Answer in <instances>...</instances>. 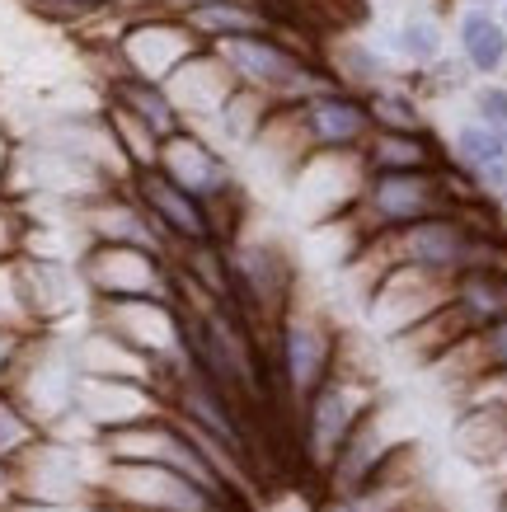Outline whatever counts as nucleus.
I'll list each match as a JSON object with an SVG mask.
<instances>
[{
    "mask_svg": "<svg viewBox=\"0 0 507 512\" xmlns=\"http://www.w3.org/2000/svg\"><path fill=\"white\" fill-rule=\"evenodd\" d=\"M479 268H507V245L489 226H479L470 212H442L418 226L390 231L353 254V273L362 278V296L385 273H423V278L456 282Z\"/></svg>",
    "mask_w": 507,
    "mask_h": 512,
    "instance_id": "1",
    "label": "nucleus"
},
{
    "mask_svg": "<svg viewBox=\"0 0 507 512\" xmlns=\"http://www.w3.org/2000/svg\"><path fill=\"white\" fill-rule=\"evenodd\" d=\"M465 202L456 198L451 188V170H418V174H367L362 184V198L353 202V212L324 231H348V245L353 254L371 240H381L390 231H404V226H418L428 217H442V212H461Z\"/></svg>",
    "mask_w": 507,
    "mask_h": 512,
    "instance_id": "2",
    "label": "nucleus"
},
{
    "mask_svg": "<svg viewBox=\"0 0 507 512\" xmlns=\"http://www.w3.org/2000/svg\"><path fill=\"white\" fill-rule=\"evenodd\" d=\"M376 404H381L376 376L357 372L353 357H348V339H343V353H338V367L329 372V381L301 404V451H306V466L315 475L329 470L338 447L353 437V428L367 419Z\"/></svg>",
    "mask_w": 507,
    "mask_h": 512,
    "instance_id": "3",
    "label": "nucleus"
},
{
    "mask_svg": "<svg viewBox=\"0 0 507 512\" xmlns=\"http://www.w3.org/2000/svg\"><path fill=\"white\" fill-rule=\"evenodd\" d=\"M76 390H80L76 334H71V329L29 334L5 395H15L19 409H24L43 433H52L57 423H66L76 414Z\"/></svg>",
    "mask_w": 507,
    "mask_h": 512,
    "instance_id": "4",
    "label": "nucleus"
},
{
    "mask_svg": "<svg viewBox=\"0 0 507 512\" xmlns=\"http://www.w3.org/2000/svg\"><path fill=\"white\" fill-rule=\"evenodd\" d=\"M99 470H104V461H99L94 447L43 433L10 466V475H15L19 503H33V508H94L99 503Z\"/></svg>",
    "mask_w": 507,
    "mask_h": 512,
    "instance_id": "5",
    "label": "nucleus"
},
{
    "mask_svg": "<svg viewBox=\"0 0 507 512\" xmlns=\"http://www.w3.org/2000/svg\"><path fill=\"white\" fill-rule=\"evenodd\" d=\"M155 170L165 174L174 188H184L188 198H198L207 212H212V226H216V240L231 245L235 240V221L245 212V198H240V174L235 165L212 141L202 137L198 127H184L160 146V165Z\"/></svg>",
    "mask_w": 507,
    "mask_h": 512,
    "instance_id": "6",
    "label": "nucleus"
},
{
    "mask_svg": "<svg viewBox=\"0 0 507 512\" xmlns=\"http://www.w3.org/2000/svg\"><path fill=\"white\" fill-rule=\"evenodd\" d=\"M338 353H343V334L324 311H306V306L292 301V311L273 325L277 376H282V390L296 404H306L329 381V372L338 367Z\"/></svg>",
    "mask_w": 507,
    "mask_h": 512,
    "instance_id": "7",
    "label": "nucleus"
},
{
    "mask_svg": "<svg viewBox=\"0 0 507 512\" xmlns=\"http://www.w3.org/2000/svg\"><path fill=\"white\" fill-rule=\"evenodd\" d=\"M76 268L90 301H174L179 296L174 259L151 254V249L85 245Z\"/></svg>",
    "mask_w": 507,
    "mask_h": 512,
    "instance_id": "8",
    "label": "nucleus"
},
{
    "mask_svg": "<svg viewBox=\"0 0 507 512\" xmlns=\"http://www.w3.org/2000/svg\"><path fill=\"white\" fill-rule=\"evenodd\" d=\"M202 43L188 33L179 15H141L123 19V29L113 38V76L108 80H146V85H165L188 57H198Z\"/></svg>",
    "mask_w": 507,
    "mask_h": 512,
    "instance_id": "9",
    "label": "nucleus"
},
{
    "mask_svg": "<svg viewBox=\"0 0 507 512\" xmlns=\"http://www.w3.org/2000/svg\"><path fill=\"white\" fill-rule=\"evenodd\" d=\"M362 184H367L362 151H348V156H310L287 179V193H292L296 217L324 231V226H334L353 212V202L362 198Z\"/></svg>",
    "mask_w": 507,
    "mask_h": 512,
    "instance_id": "10",
    "label": "nucleus"
},
{
    "mask_svg": "<svg viewBox=\"0 0 507 512\" xmlns=\"http://www.w3.org/2000/svg\"><path fill=\"white\" fill-rule=\"evenodd\" d=\"M292 113L310 156H348V151H362L371 137L367 99L343 90V85L310 94L306 104H292Z\"/></svg>",
    "mask_w": 507,
    "mask_h": 512,
    "instance_id": "11",
    "label": "nucleus"
},
{
    "mask_svg": "<svg viewBox=\"0 0 507 512\" xmlns=\"http://www.w3.org/2000/svg\"><path fill=\"white\" fill-rule=\"evenodd\" d=\"M404 447V437L390 428V404H376L367 419L353 428V437L338 447V456L329 461V470L320 475V484H324V494H334V498H343V494H362L376 475L385 470V461L395 456V451Z\"/></svg>",
    "mask_w": 507,
    "mask_h": 512,
    "instance_id": "12",
    "label": "nucleus"
},
{
    "mask_svg": "<svg viewBox=\"0 0 507 512\" xmlns=\"http://www.w3.org/2000/svg\"><path fill=\"white\" fill-rule=\"evenodd\" d=\"M76 226L85 235V245H127V249H151V254H165L174 259V249L169 240L160 235L151 217H146V207L132 198V188H108L99 198L80 202L76 207Z\"/></svg>",
    "mask_w": 507,
    "mask_h": 512,
    "instance_id": "13",
    "label": "nucleus"
},
{
    "mask_svg": "<svg viewBox=\"0 0 507 512\" xmlns=\"http://www.w3.org/2000/svg\"><path fill=\"white\" fill-rule=\"evenodd\" d=\"M132 198L146 207V217L160 226V235L169 240V249H193V245H221L216 240V226H212V212L202 207L198 198H188L184 188H174L160 170H146V174H132L127 179Z\"/></svg>",
    "mask_w": 507,
    "mask_h": 512,
    "instance_id": "14",
    "label": "nucleus"
},
{
    "mask_svg": "<svg viewBox=\"0 0 507 512\" xmlns=\"http://www.w3.org/2000/svg\"><path fill=\"white\" fill-rule=\"evenodd\" d=\"M19 278H24V296H29V311L38 329H66L71 320H90L94 301L85 292V282H80L76 264L19 254Z\"/></svg>",
    "mask_w": 507,
    "mask_h": 512,
    "instance_id": "15",
    "label": "nucleus"
},
{
    "mask_svg": "<svg viewBox=\"0 0 507 512\" xmlns=\"http://www.w3.org/2000/svg\"><path fill=\"white\" fill-rule=\"evenodd\" d=\"M235 90H240V85H235V76L216 62L207 47H202L198 57H188V62L165 80V94L174 99V109H179L184 127L212 123L216 113H221V104H226Z\"/></svg>",
    "mask_w": 507,
    "mask_h": 512,
    "instance_id": "16",
    "label": "nucleus"
},
{
    "mask_svg": "<svg viewBox=\"0 0 507 512\" xmlns=\"http://www.w3.org/2000/svg\"><path fill=\"white\" fill-rule=\"evenodd\" d=\"M451 165L479 198L507 202V141L489 132L484 123H461L451 137Z\"/></svg>",
    "mask_w": 507,
    "mask_h": 512,
    "instance_id": "17",
    "label": "nucleus"
},
{
    "mask_svg": "<svg viewBox=\"0 0 507 512\" xmlns=\"http://www.w3.org/2000/svg\"><path fill=\"white\" fill-rule=\"evenodd\" d=\"M428 372L437 376L451 395L470 390L475 381H484V376L507 372V320H498V325L479 329V334H470L465 343H456L451 353H442L432 362Z\"/></svg>",
    "mask_w": 507,
    "mask_h": 512,
    "instance_id": "18",
    "label": "nucleus"
},
{
    "mask_svg": "<svg viewBox=\"0 0 507 512\" xmlns=\"http://www.w3.org/2000/svg\"><path fill=\"white\" fill-rule=\"evenodd\" d=\"M362 165L367 174H418V170H442L437 141L428 132H371L362 146Z\"/></svg>",
    "mask_w": 507,
    "mask_h": 512,
    "instance_id": "19",
    "label": "nucleus"
},
{
    "mask_svg": "<svg viewBox=\"0 0 507 512\" xmlns=\"http://www.w3.org/2000/svg\"><path fill=\"white\" fill-rule=\"evenodd\" d=\"M104 104H118L123 113H132L141 127H151L160 141H169L174 132H184V118L174 109V99L165 94V85H146V80H108L104 85Z\"/></svg>",
    "mask_w": 507,
    "mask_h": 512,
    "instance_id": "20",
    "label": "nucleus"
},
{
    "mask_svg": "<svg viewBox=\"0 0 507 512\" xmlns=\"http://www.w3.org/2000/svg\"><path fill=\"white\" fill-rule=\"evenodd\" d=\"M179 19L202 47L221 43V38H245V33H273V19L263 15L254 0H212V5H198Z\"/></svg>",
    "mask_w": 507,
    "mask_h": 512,
    "instance_id": "21",
    "label": "nucleus"
},
{
    "mask_svg": "<svg viewBox=\"0 0 507 512\" xmlns=\"http://www.w3.org/2000/svg\"><path fill=\"white\" fill-rule=\"evenodd\" d=\"M461 62L475 76H498L507 66V29L489 10H465L461 15Z\"/></svg>",
    "mask_w": 507,
    "mask_h": 512,
    "instance_id": "22",
    "label": "nucleus"
},
{
    "mask_svg": "<svg viewBox=\"0 0 507 512\" xmlns=\"http://www.w3.org/2000/svg\"><path fill=\"white\" fill-rule=\"evenodd\" d=\"M104 123L108 132H113V146H118V156L127 160V170L132 174H146L160 165V146L165 141L155 137L151 127H141L132 113H123L118 104H104Z\"/></svg>",
    "mask_w": 507,
    "mask_h": 512,
    "instance_id": "23",
    "label": "nucleus"
},
{
    "mask_svg": "<svg viewBox=\"0 0 507 512\" xmlns=\"http://www.w3.org/2000/svg\"><path fill=\"white\" fill-rule=\"evenodd\" d=\"M277 113V104L268 99V94L259 90H235L226 104H221V113H216L212 123L221 127V137L235 141V146H254V137L263 132V123Z\"/></svg>",
    "mask_w": 507,
    "mask_h": 512,
    "instance_id": "24",
    "label": "nucleus"
},
{
    "mask_svg": "<svg viewBox=\"0 0 507 512\" xmlns=\"http://www.w3.org/2000/svg\"><path fill=\"white\" fill-rule=\"evenodd\" d=\"M367 99V118H371V132H409V137H418V132H428V118H423V109L414 104V94L404 90H376V94H362Z\"/></svg>",
    "mask_w": 507,
    "mask_h": 512,
    "instance_id": "25",
    "label": "nucleus"
},
{
    "mask_svg": "<svg viewBox=\"0 0 507 512\" xmlns=\"http://www.w3.org/2000/svg\"><path fill=\"white\" fill-rule=\"evenodd\" d=\"M395 52H400L414 71H432V66L442 62V24L432 15H409L400 29H395Z\"/></svg>",
    "mask_w": 507,
    "mask_h": 512,
    "instance_id": "26",
    "label": "nucleus"
},
{
    "mask_svg": "<svg viewBox=\"0 0 507 512\" xmlns=\"http://www.w3.org/2000/svg\"><path fill=\"white\" fill-rule=\"evenodd\" d=\"M38 437H43V428L19 409L15 395H5V390H0V466H15Z\"/></svg>",
    "mask_w": 507,
    "mask_h": 512,
    "instance_id": "27",
    "label": "nucleus"
},
{
    "mask_svg": "<svg viewBox=\"0 0 507 512\" xmlns=\"http://www.w3.org/2000/svg\"><path fill=\"white\" fill-rule=\"evenodd\" d=\"M0 329H15V334H43L33 325L29 296H24V278H19V259L15 264H0Z\"/></svg>",
    "mask_w": 507,
    "mask_h": 512,
    "instance_id": "28",
    "label": "nucleus"
},
{
    "mask_svg": "<svg viewBox=\"0 0 507 512\" xmlns=\"http://www.w3.org/2000/svg\"><path fill=\"white\" fill-rule=\"evenodd\" d=\"M19 5L38 19L62 24V29H80V24H90L99 15H113V0H19Z\"/></svg>",
    "mask_w": 507,
    "mask_h": 512,
    "instance_id": "29",
    "label": "nucleus"
},
{
    "mask_svg": "<svg viewBox=\"0 0 507 512\" xmlns=\"http://www.w3.org/2000/svg\"><path fill=\"white\" fill-rule=\"evenodd\" d=\"M24 235H29V217L15 198L0 193V264H15L24 254Z\"/></svg>",
    "mask_w": 507,
    "mask_h": 512,
    "instance_id": "30",
    "label": "nucleus"
},
{
    "mask_svg": "<svg viewBox=\"0 0 507 512\" xmlns=\"http://www.w3.org/2000/svg\"><path fill=\"white\" fill-rule=\"evenodd\" d=\"M475 123H484L489 132L507 141V90L503 85H479L475 90Z\"/></svg>",
    "mask_w": 507,
    "mask_h": 512,
    "instance_id": "31",
    "label": "nucleus"
},
{
    "mask_svg": "<svg viewBox=\"0 0 507 512\" xmlns=\"http://www.w3.org/2000/svg\"><path fill=\"white\" fill-rule=\"evenodd\" d=\"M19 353H24V334L0 329V390L10 386V376H15V367H19Z\"/></svg>",
    "mask_w": 507,
    "mask_h": 512,
    "instance_id": "32",
    "label": "nucleus"
},
{
    "mask_svg": "<svg viewBox=\"0 0 507 512\" xmlns=\"http://www.w3.org/2000/svg\"><path fill=\"white\" fill-rule=\"evenodd\" d=\"M15 156H19V141L0 127V188H5V179H10V170H15Z\"/></svg>",
    "mask_w": 507,
    "mask_h": 512,
    "instance_id": "33",
    "label": "nucleus"
},
{
    "mask_svg": "<svg viewBox=\"0 0 507 512\" xmlns=\"http://www.w3.org/2000/svg\"><path fill=\"white\" fill-rule=\"evenodd\" d=\"M489 475H498V480H503V484H507V451H503V456H498V466H493V470H489Z\"/></svg>",
    "mask_w": 507,
    "mask_h": 512,
    "instance_id": "34",
    "label": "nucleus"
},
{
    "mask_svg": "<svg viewBox=\"0 0 507 512\" xmlns=\"http://www.w3.org/2000/svg\"><path fill=\"white\" fill-rule=\"evenodd\" d=\"M503 29H507V0H503Z\"/></svg>",
    "mask_w": 507,
    "mask_h": 512,
    "instance_id": "35",
    "label": "nucleus"
},
{
    "mask_svg": "<svg viewBox=\"0 0 507 512\" xmlns=\"http://www.w3.org/2000/svg\"><path fill=\"white\" fill-rule=\"evenodd\" d=\"M423 512H432V503H428V508H423Z\"/></svg>",
    "mask_w": 507,
    "mask_h": 512,
    "instance_id": "36",
    "label": "nucleus"
},
{
    "mask_svg": "<svg viewBox=\"0 0 507 512\" xmlns=\"http://www.w3.org/2000/svg\"><path fill=\"white\" fill-rule=\"evenodd\" d=\"M503 71H507V66H503ZM503 90H507V85H503Z\"/></svg>",
    "mask_w": 507,
    "mask_h": 512,
    "instance_id": "37",
    "label": "nucleus"
}]
</instances>
